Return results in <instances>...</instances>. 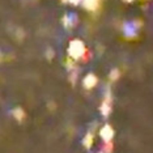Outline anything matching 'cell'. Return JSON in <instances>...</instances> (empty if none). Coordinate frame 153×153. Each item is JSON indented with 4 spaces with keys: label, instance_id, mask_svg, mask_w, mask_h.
<instances>
[{
    "label": "cell",
    "instance_id": "1",
    "mask_svg": "<svg viewBox=\"0 0 153 153\" xmlns=\"http://www.w3.org/2000/svg\"><path fill=\"white\" fill-rule=\"evenodd\" d=\"M69 1H72V3H77L79 0H69Z\"/></svg>",
    "mask_w": 153,
    "mask_h": 153
}]
</instances>
